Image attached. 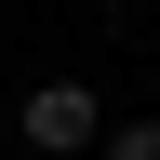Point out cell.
Here are the masks:
<instances>
[{"label":"cell","instance_id":"6da1fadb","mask_svg":"<svg viewBox=\"0 0 160 160\" xmlns=\"http://www.w3.org/2000/svg\"><path fill=\"white\" fill-rule=\"evenodd\" d=\"M13 133H27V147H53V160H67V147H93V133H107V107H93L80 80H40L27 107H13Z\"/></svg>","mask_w":160,"mask_h":160},{"label":"cell","instance_id":"7a4b0ae2","mask_svg":"<svg viewBox=\"0 0 160 160\" xmlns=\"http://www.w3.org/2000/svg\"><path fill=\"white\" fill-rule=\"evenodd\" d=\"M107 147H120V160H160V120H120Z\"/></svg>","mask_w":160,"mask_h":160}]
</instances>
